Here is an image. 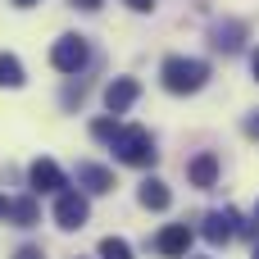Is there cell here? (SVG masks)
Returning <instances> with one entry per match:
<instances>
[{"instance_id": "1", "label": "cell", "mask_w": 259, "mask_h": 259, "mask_svg": "<svg viewBox=\"0 0 259 259\" xmlns=\"http://www.w3.org/2000/svg\"><path fill=\"white\" fill-rule=\"evenodd\" d=\"M205 77H209V68H205L200 59H182V55L164 59V87H168L173 96H191V91H200Z\"/></svg>"}, {"instance_id": "2", "label": "cell", "mask_w": 259, "mask_h": 259, "mask_svg": "<svg viewBox=\"0 0 259 259\" xmlns=\"http://www.w3.org/2000/svg\"><path fill=\"white\" fill-rule=\"evenodd\" d=\"M109 141H114V155H118L123 164H132V168L155 164V141H150V132H146V127H118Z\"/></svg>"}, {"instance_id": "3", "label": "cell", "mask_w": 259, "mask_h": 259, "mask_svg": "<svg viewBox=\"0 0 259 259\" xmlns=\"http://www.w3.org/2000/svg\"><path fill=\"white\" fill-rule=\"evenodd\" d=\"M87 214H91V205H87L82 191H59V200H55V223H59L64 232H77V228L87 223Z\"/></svg>"}, {"instance_id": "4", "label": "cell", "mask_w": 259, "mask_h": 259, "mask_svg": "<svg viewBox=\"0 0 259 259\" xmlns=\"http://www.w3.org/2000/svg\"><path fill=\"white\" fill-rule=\"evenodd\" d=\"M50 64H55L59 73H77V68L87 64V41H82V36H59L55 50H50Z\"/></svg>"}, {"instance_id": "5", "label": "cell", "mask_w": 259, "mask_h": 259, "mask_svg": "<svg viewBox=\"0 0 259 259\" xmlns=\"http://www.w3.org/2000/svg\"><path fill=\"white\" fill-rule=\"evenodd\" d=\"M237 209H214L209 219H205V241L209 246H228L232 237H237Z\"/></svg>"}, {"instance_id": "6", "label": "cell", "mask_w": 259, "mask_h": 259, "mask_svg": "<svg viewBox=\"0 0 259 259\" xmlns=\"http://www.w3.org/2000/svg\"><path fill=\"white\" fill-rule=\"evenodd\" d=\"M27 182H32L36 196H46V191H64V173H59L55 159H36V164L27 168Z\"/></svg>"}, {"instance_id": "7", "label": "cell", "mask_w": 259, "mask_h": 259, "mask_svg": "<svg viewBox=\"0 0 259 259\" xmlns=\"http://www.w3.org/2000/svg\"><path fill=\"white\" fill-rule=\"evenodd\" d=\"M137 96H141V82H137V77H114V82L105 87V105H109V114H123Z\"/></svg>"}, {"instance_id": "8", "label": "cell", "mask_w": 259, "mask_h": 259, "mask_svg": "<svg viewBox=\"0 0 259 259\" xmlns=\"http://www.w3.org/2000/svg\"><path fill=\"white\" fill-rule=\"evenodd\" d=\"M155 246H159V255L182 259L187 250H191V228H187V223H173V228H164V232H159V241H155Z\"/></svg>"}, {"instance_id": "9", "label": "cell", "mask_w": 259, "mask_h": 259, "mask_svg": "<svg viewBox=\"0 0 259 259\" xmlns=\"http://www.w3.org/2000/svg\"><path fill=\"white\" fill-rule=\"evenodd\" d=\"M187 173H191V187L209 191V187L219 182V159H214V155L205 150V155H196V159H191V168H187Z\"/></svg>"}, {"instance_id": "10", "label": "cell", "mask_w": 259, "mask_h": 259, "mask_svg": "<svg viewBox=\"0 0 259 259\" xmlns=\"http://www.w3.org/2000/svg\"><path fill=\"white\" fill-rule=\"evenodd\" d=\"M77 182H82L87 191H96V196L114 191V173H109V168H100V164H77Z\"/></svg>"}, {"instance_id": "11", "label": "cell", "mask_w": 259, "mask_h": 259, "mask_svg": "<svg viewBox=\"0 0 259 259\" xmlns=\"http://www.w3.org/2000/svg\"><path fill=\"white\" fill-rule=\"evenodd\" d=\"M137 200H141L146 209H168V205H173V196H168V187H164L159 178H150V182H141V191H137Z\"/></svg>"}, {"instance_id": "12", "label": "cell", "mask_w": 259, "mask_h": 259, "mask_svg": "<svg viewBox=\"0 0 259 259\" xmlns=\"http://www.w3.org/2000/svg\"><path fill=\"white\" fill-rule=\"evenodd\" d=\"M0 87H9V91L23 87V64H18V55H9V50L0 55Z\"/></svg>"}, {"instance_id": "13", "label": "cell", "mask_w": 259, "mask_h": 259, "mask_svg": "<svg viewBox=\"0 0 259 259\" xmlns=\"http://www.w3.org/2000/svg\"><path fill=\"white\" fill-rule=\"evenodd\" d=\"M100 259H132V246L123 237H105L100 241Z\"/></svg>"}, {"instance_id": "14", "label": "cell", "mask_w": 259, "mask_h": 259, "mask_svg": "<svg viewBox=\"0 0 259 259\" xmlns=\"http://www.w3.org/2000/svg\"><path fill=\"white\" fill-rule=\"evenodd\" d=\"M9 214H14L18 228H32L36 223V200H18V205H9Z\"/></svg>"}, {"instance_id": "15", "label": "cell", "mask_w": 259, "mask_h": 259, "mask_svg": "<svg viewBox=\"0 0 259 259\" xmlns=\"http://www.w3.org/2000/svg\"><path fill=\"white\" fill-rule=\"evenodd\" d=\"M214 36H219V41H214V46H219V50H237V46H241V41H237V36H241V27H228V32H223V27H219V32H214Z\"/></svg>"}, {"instance_id": "16", "label": "cell", "mask_w": 259, "mask_h": 259, "mask_svg": "<svg viewBox=\"0 0 259 259\" xmlns=\"http://www.w3.org/2000/svg\"><path fill=\"white\" fill-rule=\"evenodd\" d=\"M91 132H96L100 141H109V137L118 132V123H114V118H96V123H91Z\"/></svg>"}, {"instance_id": "17", "label": "cell", "mask_w": 259, "mask_h": 259, "mask_svg": "<svg viewBox=\"0 0 259 259\" xmlns=\"http://www.w3.org/2000/svg\"><path fill=\"white\" fill-rule=\"evenodd\" d=\"M14 259H46V255H41L36 246H23V250H18V255H14Z\"/></svg>"}, {"instance_id": "18", "label": "cell", "mask_w": 259, "mask_h": 259, "mask_svg": "<svg viewBox=\"0 0 259 259\" xmlns=\"http://www.w3.org/2000/svg\"><path fill=\"white\" fill-rule=\"evenodd\" d=\"M68 5H77V9H100L105 0H68Z\"/></svg>"}, {"instance_id": "19", "label": "cell", "mask_w": 259, "mask_h": 259, "mask_svg": "<svg viewBox=\"0 0 259 259\" xmlns=\"http://www.w3.org/2000/svg\"><path fill=\"white\" fill-rule=\"evenodd\" d=\"M246 137H259V114H255V118H246Z\"/></svg>"}, {"instance_id": "20", "label": "cell", "mask_w": 259, "mask_h": 259, "mask_svg": "<svg viewBox=\"0 0 259 259\" xmlns=\"http://www.w3.org/2000/svg\"><path fill=\"white\" fill-rule=\"evenodd\" d=\"M127 5H132V9H141V14H146V9H150V5H155V0H127Z\"/></svg>"}, {"instance_id": "21", "label": "cell", "mask_w": 259, "mask_h": 259, "mask_svg": "<svg viewBox=\"0 0 259 259\" xmlns=\"http://www.w3.org/2000/svg\"><path fill=\"white\" fill-rule=\"evenodd\" d=\"M14 5H18V9H32V5H36V0H14Z\"/></svg>"}, {"instance_id": "22", "label": "cell", "mask_w": 259, "mask_h": 259, "mask_svg": "<svg viewBox=\"0 0 259 259\" xmlns=\"http://www.w3.org/2000/svg\"><path fill=\"white\" fill-rule=\"evenodd\" d=\"M5 214H9V200H5V196H0V219H5Z\"/></svg>"}, {"instance_id": "23", "label": "cell", "mask_w": 259, "mask_h": 259, "mask_svg": "<svg viewBox=\"0 0 259 259\" xmlns=\"http://www.w3.org/2000/svg\"><path fill=\"white\" fill-rule=\"evenodd\" d=\"M255 77H259V50H255Z\"/></svg>"}, {"instance_id": "24", "label": "cell", "mask_w": 259, "mask_h": 259, "mask_svg": "<svg viewBox=\"0 0 259 259\" xmlns=\"http://www.w3.org/2000/svg\"><path fill=\"white\" fill-rule=\"evenodd\" d=\"M255 223H259V205H255Z\"/></svg>"}, {"instance_id": "25", "label": "cell", "mask_w": 259, "mask_h": 259, "mask_svg": "<svg viewBox=\"0 0 259 259\" xmlns=\"http://www.w3.org/2000/svg\"><path fill=\"white\" fill-rule=\"evenodd\" d=\"M250 259H259V246H255V255H250Z\"/></svg>"}]
</instances>
